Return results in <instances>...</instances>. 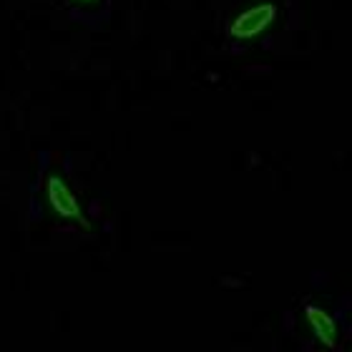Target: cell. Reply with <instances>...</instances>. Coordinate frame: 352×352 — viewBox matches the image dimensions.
I'll return each instance as SVG.
<instances>
[{
  "label": "cell",
  "mask_w": 352,
  "mask_h": 352,
  "mask_svg": "<svg viewBox=\"0 0 352 352\" xmlns=\"http://www.w3.org/2000/svg\"><path fill=\"white\" fill-rule=\"evenodd\" d=\"M277 15H279L277 3H270V0L254 3V6L242 8V10L229 21L227 33L232 41H254V38L264 36V33L270 30V25H274Z\"/></svg>",
  "instance_id": "6da1fadb"
},
{
  "label": "cell",
  "mask_w": 352,
  "mask_h": 352,
  "mask_svg": "<svg viewBox=\"0 0 352 352\" xmlns=\"http://www.w3.org/2000/svg\"><path fill=\"white\" fill-rule=\"evenodd\" d=\"M305 320H307L309 330L317 338V342L324 347H338L340 345V327L335 322V317L327 309L317 307V305H307L305 307Z\"/></svg>",
  "instance_id": "3957f363"
},
{
  "label": "cell",
  "mask_w": 352,
  "mask_h": 352,
  "mask_svg": "<svg viewBox=\"0 0 352 352\" xmlns=\"http://www.w3.org/2000/svg\"><path fill=\"white\" fill-rule=\"evenodd\" d=\"M45 201L51 204V209L58 214L60 219L76 221V224H86L83 217V206L76 197L74 186L66 182V176L58 171H51L45 176Z\"/></svg>",
  "instance_id": "7a4b0ae2"
},
{
  "label": "cell",
  "mask_w": 352,
  "mask_h": 352,
  "mask_svg": "<svg viewBox=\"0 0 352 352\" xmlns=\"http://www.w3.org/2000/svg\"><path fill=\"white\" fill-rule=\"evenodd\" d=\"M68 3H74V6H96L98 0H68Z\"/></svg>",
  "instance_id": "277c9868"
}]
</instances>
